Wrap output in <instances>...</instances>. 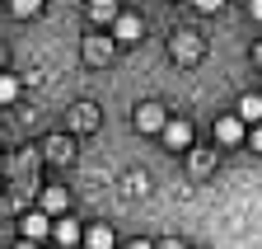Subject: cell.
<instances>
[{
    "label": "cell",
    "instance_id": "cell-1",
    "mask_svg": "<svg viewBox=\"0 0 262 249\" xmlns=\"http://www.w3.org/2000/svg\"><path fill=\"white\" fill-rule=\"evenodd\" d=\"M52 235H56V249H75V244L84 240V226L66 212V216H56V221H52Z\"/></svg>",
    "mask_w": 262,
    "mask_h": 249
},
{
    "label": "cell",
    "instance_id": "cell-2",
    "mask_svg": "<svg viewBox=\"0 0 262 249\" xmlns=\"http://www.w3.org/2000/svg\"><path fill=\"white\" fill-rule=\"evenodd\" d=\"M19 231H24V240L38 244V240H47V235H52V216H47V212H28L24 221H19Z\"/></svg>",
    "mask_w": 262,
    "mask_h": 249
},
{
    "label": "cell",
    "instance_id": "cell-3",
    "mask_svg": "<svg viewBox=\"0 0 262 249\" xmlns=\"http://www.w3.org/2000/svg\"><path fill=\"white\" fill-rule=\"evenodd\" d=\"M141 14H117L113 19V43H141Z\"/></svg>",
    "mask_w": 262,
    "mask_h": 249
},
{
    "label": "cell",
    "instance_id": "cell-4",
    "mask_svg": "<svg viewBox=\"0 0 262 249\" xmlns=\"http://www.w3.org/2000/svg\"><path fill=\"white\" fill-rule=\"evenodd\" d=\"M164 141H169L173 150H187L192 146V122H183V118H169V122H164V132H159Z\"/></svg>",
    "mask_w": 262,
    "mask_h": 249
},
{
    "label": "cell",
    "instance_id": "cell-5",
    "mask_svg": "<svg viewBox=\"0 0 262 249\" xmlns=\"http://www.w3.org/2000/svg\"><path fill=\"white\" fill-rule=\"evenodd\" d=\"M215 141H220V146H239V141H244V122H239L234 113L215 118Z\"/></svg>",
    "mask_w": 262,
    "mask_h": 249
},
{
    "label": "cell",
    "instance_id": "cell-6",
    "mask_svg": "<svg viewBox=\"0 0 262 249\" xmlns=\"http://www.w3.org/2000/svg\"><path fill=\"white\" fill-rule=\"evenodd\" d=\"M164 122H169V118H164L159 104H141V108H136V127H141V132H164Z\"/></svg>",
    "mask_w": 262,
    "mask_h": 249
},
{
    "label": "cell",
    "instance_id": "cell-7",
    "mask_svg": "<svg viewBox=\"0 0 262 249\" xmlns=\"http://www.w3.org/2000/svg\"><path fill=\"white\" fill-rule=\"evenodd\" d=\"M71 127H75V132H94V127H98V108H94V104H75V108H71Z\"/></svg>",
    "mask_w": 262,
    "mask_h": 249
},
{
    "label": "cell",
    "instance_id": "cell-8",
    "mask_svg": "<svg viewBox=\"0 0 262 249\" xmlns=\"http://www.w3.org/2000/svg\"><path fill=\"white\" fill-rule=\"evenodd\" d=\"M66 207H71V193L66 188H42V212L47 216H66Z\"/></svg>",
    "mask_w": 262,
    "mask_h": 249
},
{
    "label": "cell",
    "instance_id": "cell-9",
    "mask_svg": "<svg viewBox=\"0 0 262 249\" xmlns=\"http://www.w3.org/2000/svg\"><path fill=\"white\" fill-rule=\"evenodd\" d=\"M80 244H89V249H113L117 235H113L108 226H84V240H80Z\"/></svg>",
    "mask_w": 262,
    "mask_h": 249
},
{
    "label": "cell",
    "instance_id": "cell-10",
    "mask_svg": "<svg viewBox=\"0 0 262 249\" xmlns=\"http://www.w3.org/2000/svg\"><path fill=\"white\" fill-rule=\"evenodd\" d=\"M42 150H47V160H56V165H61V160H71V155H75L71 137H47V146H42Z\"/></svg>",
    "mask_w": 262,
    "mask_h": 249
},
{
    "label": "cell",
    "instance_id": "cell-11",
    "mask_svg": "<svg viewBox=\"0 0 262 249\" xmlns=\"http://www.w3.org/2000/svg\"><path fill=\"white\" fill-rule=\"evenodd\" d=\"M234 118H239V122H257V118H262V94H244L239 108H234Z\"/></svg>",
    "mask_w": 262,
    "mask_h": 249
},
{
    "label": "cell",
    "instance_id": "cell-12",
    "mask_svg": "<svg viewBox=\"0 0 262 249\" xmlns=\"http://www.w3.org/2000/svg\"><path fill=\"white\" fill-rule=\"evenodd\" d=\"M122 10H117V0H94V5H89V19L94 24H113Z\"/></svg>",
    "mask_w": 262,
    "mask_h": 249
},
{
    "label": "cell",
    "instance_id": "cell-13",
    "mask_svg": "<svg viewBox=\"0 0 262 249\" xmlns=\"http://www.w3.org/2000/svg\"><path fill=\"white\" fill-rule=\"evenodd\" d=\"M84 56H89V61H108V56H113V38H108V33H103V38H89V43H84Z\"/></svg>",
    "mask_w": 262,
    "mask_h": 249
},
{
    "label": "cell",
    "instance_id": "cell-14",
    "mask_svg": "<svg viewBox=\"0 0 262 249\" xmlns=\"http://www.w3.org/2000/svg\"><path fill=\"white\" fill-rule=\"evenodd\" d=\"M42 10V0H10V14L14 19H28V14H38Z\"/></svg>",
    "mask_w": 262,
    "mask_h": 249
},
{
    "label": "cell",
    "instance_id": "cell-15",
    "mask_svg": "<svg viewBox=\"0 0 262 249\" xmlns=\"http://www.w3.org/2000/svg\"><path fill=\"white\" fill-rule=\"evenodd\" d=\"M19 99V80L14 75H0V104H14Z\"/></svg>",
    "mask_w": 262,
    "mask_h": 249
},
{
    "label": "cell",
    "instance_id": "cell-16",
    "mask_svg": "<svg viewBox=\"0 0 262 249\" xmlns=\"http://www.w3.org/2000/svg\"><path fill=\"white\" fill-rule=\"evenodd\" d=\"M211 165H215V155H211V150H196V155H192V169H196V174H206Z\"/></svg>",
    "mask_w": 262,
    "mask_h": 249
},
{
    "label": "cell",
    "instance_id": "cell-17",
    "mask_svg": "<svg viewBox=\"0 0 262 249\" xmlns=\"http://www.w3.org/2000/svg\"><path fill=\"white\" fill-rule=\"evenodd\" d=\"M192 5H196V10H202V14H215V10L225 5V0H192Z\"/></svg>",
    "mask_w": 262,
    "mask_h": 249
},
{
    "label": "cell",
    "instance_id": "cell-18",
    "mask_svg": "<svg viewBox=\"0 0 262 249\" xmlns=\"http://www.w3.org/2000/svg\"><path fill=\"white\" fill-rule=\"evenodd\" d=\"M248 14H253V19L262 24V0H248Z\"/></svg>",
    "mask_w": 262,
    "mask_h": 249
},
{
    "label": "cell",
    "instance_id": "cell-19",
    "mask_svg": "<svg viewBox=\"0 0 262 249\" xmlns=\"http://www.w3.org/2000/svg\"><path fill=\"white\" fill-rule=\"evenodd\" d=\"M126 249H155V244H150V240H131Z\"/></svg>",
    "mask_w": 262,
    "mask_h": 249
},
{
    "label": "cell",
    "instance_id": "cell-20",
    "mask_svg": "<svg viewBox=\"0 0 262 249\" xmlns=\"http://www.w3.org/2000/svg\"><path fill=\"white\" fill-rule=\"evenodd\" d=\"M253 150H262V127H257V132H253Z\"/></svg>",
    "mask_w": 262,
    "mask_h": 249
},
{
    "label": "cell",
    "instance_id": "cell-21",
    "mask_svg": "<svg viewBox=\"0 0 262 249\" xmlns=\"http://www.w3.org/2000/svg\"><path fill=\"white\" fill-rule=\"evenodd\" d=\"M14 249H38V244H33V240H19V244H14Z\"/></svg>",
    "mask_w": 262,
    "mask_h": 249
},
{
    "label": "cell",
    "instance_id": "cell-22",
    "mask_svg": "<svg viewBox=\"0 0 262 249\" xmlns=\"http://www.w3.org/2000/svg\"><path fill=\"white\" fill-rule=\"evenodd\" d=\"M253 56H257V66H262V43H257V47H253Z\"/></svg>",
    "mask_w": 262,
    "mask_h": 249
},
{
    "label": "cell",
    "instance_id": "cell-23",
    "mask_svg": "<svg viewBox=\"0 0 262 249\" xmlns=\"http://www.w3.org/2000/svg\"><path fill=\"white\" fill-rule=\"evenodd\" d=\"M159 249H178V244H159Z\"/></svg>",
    "mask_w": 262,
    "mask_h": 249
},
{
    "label": "cell",
    "instance_id": "cell-24",
    "mask_svg": "<svg viewBox=\"0 0 262 249\" xmlns=\"http://www.w3.org/2000/svg\"><path fill=\"white\" fill-rule=\"evenodd\" d=\"M0 61H5V47H0Z\"/></svg>",
    "mask_w": 262,
    "mask_h": 249
}]
</instances>
